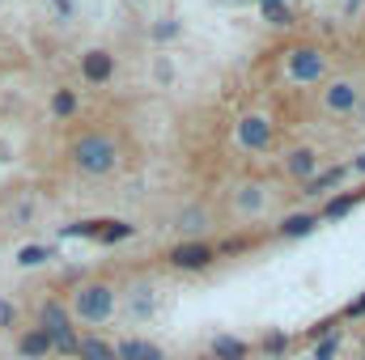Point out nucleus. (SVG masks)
<instances>
[{
    "label": "nucleus",
    "mask_w": 365,
    "mask_h": 360,
    "mask_svg": "<svg viewBox=\"0 0 365 360\" xmlns=\"http://www.w3.org/2000/svg\"><path fill=\"white\" fill-rule=\"evenodd\" d=\"M361 195H365V191H361Z\"/></svg>",
    "instance_id": "33"
},
{
    "label": "nucleus",
    "mask_w": 365,
    "mask_h": 360,
    "mask_svg": "<svg viewBox=\"0 0 365 360\" xmlns=\"http://www.w3.org/2000/svg\"><path fill=\"white\" fill-rule=\"evenodd\" d=\"M115 352H119V360H170L162 344H153V339H145V335H123V339L115 344Z\"/></svg>",
    "instance_id": "13"
},
{
    "label": "nucleus",
    "mask_w": 365,
    "mask_h": 360,
    "mask_svg": "<svg viewBox=\"0 0 365 360\" xmlns=\"http://www.w3.org/2000/svg\"><path fill=\"white\" fill-rule=\"evenodd\" d=\"M234 136H238V144L247 153H272L276 149V123L268 115H242L238 127H234Z\"/></svg>",
    "instance_id": "5"
},
{
    "label": "nucleus",
    "mask_w": 365,
    "mask_h": 360,
    "mask_svg": "<svg viewBox=\"0 0 365 360\" xmlns=\"http://www.w3.org/2000/svg\"><path fill=\"white\" fill-rule=\"evenodd\" d=\"M255 348L242 335H212L208 339V360H251Z\"/></svg>",
    "instance_id": "16"
},
{
    "label": "nucleus",
    "mask_w": 365,
    "mask_h": 360,
    "mask_svg": "<svg viewBox=\"0 0 365 360\" xmlns=\"http://www.w3.org/2000/svg\"><path fill=\"white\" fill-rule=\"evenodd\" d=\"M331 331H340V314H331V318L314 322V327H310V331H306L302 339H306V344H319V339H323V335H331Z\"/></svg>",
    "instance_id": "26"
},
{
    "label": "nucleus",
    "mask_w": 365,
    "mask_h": 360,
    "mask_svg": "<svg viewBox=\"0 0 365 360\" xmlns=\"http://www.w3.org/2000/svg\"><path fill=\"white\" fill-rule=\"evenodd\" d=\"M251 246H255L251 238H230V242H217V255H221V259H230V255L238 259V255H247Z\"/></svg>",
    "instance_id": "27"
},
{
    "label": "nucleus",
    "mask_w": 365,
    "mask_h": 360,
    "mask_svg": "<svg viewBox=\"0 0 365 360\" xmlns=\"http://www.w3.org/2000/svg\"><path fill=\"white\" fill-rule=\"evenodd\" d=\"M357 106H361V90H357L353 81H331V85L323 90V110H327V115L353 119V115H357Z\"/></svg>",
    "instance_id": "7"
},
{
    "label": "nucleus",
    "mask_w": 365,
    "mask_h": 360,
    "mask_svg": "<svg viewBox=\"0 0 365 360\" xmlns=\"http://www.w3.org/2000/svg\"><path fill=\"white\" fill-rule=\"evenodd\" d=\"M361 360H365V339H361Z\"/></svg>",
    "instance_id": "32"
},
{
    "label": "nucleus",
    "mask_w": 365,
    "mask_h": 360,
    "mask_svg": "<svg viewBox=\"0 0 365 360\" xmlns=\"http://www.w3.org/2000/svg\"><path fill=\"white\" fill-rule=\"evenodd\" d=\"M340 344H344V339H340V331L323 335L319 344H310V348H314V360H336V356H340Z\"/></svg>",
    "instance_id": "25"
},
{
    "label": "nucleus",
    "mask_w": 365,
    "mask_h": 360,
    "mask_svg": "<svg viewBox=\"0 0 365 360\" xmlns=\"http://www.w3.org/2000/svg\"><path fill=\"white\" fill-rule=\"evenodd\" d=\"M68 309H73L77 322L102 327V322H110L115 309H119V288H115L110 280H81V284L73 288V297H68Z\"/></svg>",
    "instance_id": "2"
},
{
    "label": "nucleus",
    "mask_w": 365,
    "mask_h": 360,
    "mask_svg": "<svg viewBox=\"0 0 365 360\" xmlns=\"http://www.w3.org/2000/svg\"><path fill=\"white\" fill-rule=\"evenodd\" d=\"M230 203H234L238 216H259V212L272 203V195H268L264 182H238V186L230 191Z\"/></svg>",
    "instance_id": "8"
},
{
    "label": "nucleus",
    "mask_w": 365,
    "mask_h": 360,
    "mask_svg": "<svg viewBox=\"0 0 365 360\" xmlns=\"http://www.w3.org/2000/svg\"><path fill=\"white\" fill-rule=\"evenodd\" d=\"M132 233H136V225H132V221H106V225H102V233H98V242H102V246H115V242H128Z\"/></svg>",
    "instance_id": "21"
},
{
    "label": "nucleus",
    "mask_w": 365,
    "mask_h": 360,
    "mask_svg": "<svg viewBox=\"0 0 365 360\" xmlns=\"http://www.w3.org/2000/svg\"><path fill=\"white\" fill-rule=\"evenodd\" d=\"M13 322H17V305L0 301V331H13Z\"/></svg>",
    "instance_id": "29"
},
{
    "label": "nucleus",
    "mask_w": 365,
    "mask_h": 360,
    "mask_svg": "<svg viewBox=\"0 0 365 360\" xmlns=\"http://www.w3.org/2000/svg\"><path fill=\"white\" fill-rule=\"evenodd\" d=\"M353 170H361V174H365V153H357V162H353Z\"/></svg>",
    "instance_id": "30"
},
{
    "label": "nucleus",
    "mask_w": 365,
    "mask_h": 360,
    "mask_svg": "<svg viewBox=\"0 0 365 360\" xmlns=\"http://www.w3.org/2000/svg\"><path fill=\"white\" fill-rule=\"evenodd\" d=\"M153 314H158V292H153V284H145V280L132 284V288H128V318H132V322H149Z\"/></svg>",
    "instance_id": "11"
},
{
    "label": "nucleus",
    "mask_w": 365,
    "mask_h": 360,
    "mask_svg": "<svg viewBox=\"0 0 365 360\" xmlns=\"http://www.w3.org/2000/svg\"><path fill=\"white\" fill-rule=\"evenodd\" d=\"M56 4H60V9H64V13H68V0H56Z\"/></svg>",
    "instance_id": "31"
},
{
    "label": "nucleus",
    "mask_w": 365,
    "mask_h": 360,
    "mask_svg": "<svg viewBox=\"0 0 365 360\" xmlns=\"http://www.w3.org/2000/svg\"><path fill=\"white\" fill-rule=\"evenodd\" d=\"M208 225H212V212H208V203H182L179 216H175V229L182 233V242H200L204 233H208Z\"/></svg>",
    "instance_id": "9"
},
{
    "label": "nucleus",
    "mask_w": 365,
    "mask_h": 360,
    "mask_svg": "<svg viewBox=\"0 0 365 360\" xmlns=\"http://www.w3.org/2000/svg\"><path fill=\"white\" fill-rule=\"evenodd\" d=\"M357 318H365V292L361 297H353V301L340 309V322H357Z\"/></svg>",
    "instance_id": "28"
},
{
    "label": "nucleus",
    "mask_w": 365,
    "mask_h": 360,
    "mask_svg": "<svg viewBox=\"0 0 365 360\" xmlns=\"http://www.w3.org/2000/svg\"><path fill=\"white\" fill-rule=\"evenodd\" d=\"M357 199H361L357 191H344V195H331V199L323 203V212H319V216H323V221H344V216H349V212L357 208Z\"/></svg>",
    "instance_id": "19"
},
{
    "label": "nucleus",
    "mask_w": 365,
    "mask_h": 360,
    "mask_svg": "<svg viewBox=\"0 0 365 360\" xmlns=\"http://www.w3.org/2000/svg\"><path fill=\"white\" fill-rule=\"evenodd\" d=\"M51 259H56L51 246H21V250H17V268H43V263H51Z\"/></svg>",
    "instance_id": "22"
},
{
    "label": "nucleus",
    "mask_w": 365,
    "mask_h": 360,
    "mask_svg": "<svg viewBox=\"0 0 365 360\" xmlns=\"http://www.w3.org/2000/svg\"><path fill=\"white\" fill-rule=\"evenodd\" d=\"M17 356H21V360H47V356H56L51 335H47L43 327H26V331L17 335Z\"/></svg>",
    "instance_id": "12"
},
{
    "label": "nucleus",
    "mask_w": 365,
    "mask_h": 360,
    "mask_svg": "<svg viewBox=\"0 0 365 360\" xmlns=\"http://www.w3.org/2000/svg\"><path fill=\"white\" fill-rule=\"evenodd\" d=\"M319 221L323 216H314V212H293V216H284L276 225V238H310L319 229Z\"/></svg>",
    "instance_id": "17"
},
{
    "label": "nucleus",
    "mask_w": 365,
    "mask_h": 360,
    "mask_svg": "<svg viewBox=\"0 0 365 360\" xmlns=\"http://www.w3.org/2000/svg\"><path fill=\"white\" fill-rule=\"evenodd\" d=\"M77 110H81V97H77V90H68V85H64V90L51 93V115H56V119H73Z\"/></svg>",
    "instance_id": "20"
},
{
    "label": "nucleus",
    "mask_w": 365,
    "mask_h": 360,
    "mask_svg": "<svg viewBox=\"0 0 365 360\" xmlns=\"http://www.w3.org/2000/svg\"><path fill=\"white\" fill-rule=\"evenodd\" d=\"M323 73H327V55L319 47H293L289 51V77L297 85H314V81H323Z\"/></svg>",
    "instance_id": "6"
},
{
    "label": "nucleus",
    "mask_w": 365,
    "mask_h": 360,
    "mask_svg": "<svg viewBox=\"0 0 365 360\" xmlns=\"http://www.w3.org/2000/svg\"><path fill=\"white\" fill-rule=\"evenodd\" d=\"M217 263H221V255H217V242H208V238H200V242H175L166 250V268L170 271H212Z\"/></svg>",
    "instance_id": "4"
},
{
    "label": "nucleus",
    "mask_w": 365,
    "mask_h": 360,
    "mask_svg": "<svg viewBox=\"0 0 365 360\" xmlns=\"http://www.w3.org/2000/svg\"><path fill=\"white\" fill-rule=\"evenodd\" d=\"M349 170H353V166H327V170H319L310 182H302V195H310V199H323V195H327V199H331V195L344 186Z\"/></svg>",
    "instance_id": "10"
},
{
    "label": "nucleus",
    "mask_w": 365,
    "mask_h": 360,
    "mask_svg": "<svg viewBox=\"0 0 365 360\" xmlns=\"http://www.w3.org/2000/svg\"><path fill=\"white\" fill-rule=\"evenodd\" d=\"M34 327H43V331L51 335V348H56V356L77 360V352H81V331H77V318H73V309H68L60 297H47V301L38 305V322H34Z\"/></svg>",
    "instance_id": "3"
},
{
    "label": "nucleus",
    "mask_w": 365,
    "mask_h": 360,
    "mask_svg": "<svg viewBox=\"0 0 365 360\" xmlns=\"http://www.w3.org/2000/svg\"><path fill=\"white\" fill-rule=\"evenodd\" d=\"M284 174L293 182H310L319 174V153L306 149V144H302V149H289V153H284Z\"/></svg>",
    "instance_id": "15"
},
{
    "label": "nucleus",
    "mask_w": 365,
    "mask_h": 360,
    "mask_svg": "<svg viewBox=\"0 0 365 360\" xmlns=\"http://www.w3.org/2000/svg\"><path fill=\"white\" fill-rule=\"evenodd\" d=\"M77 360H119V352H115V344H106L102 335H81Z\"/></svg>",
    "instance_id": "18"
},
{
    "label": "nucleus",
    "mask_w": 365,
    "mask_h": 360,
    "mask_svg": "<svg viewBox=\"0 0 365 360\" xmlns=\"http://www.w3.org/2000/svg\"><path fill=\"white\" fill-rule=\"evenodd\" d=\"M68 162H73V170H81L86 179H106V174L119 170V140H115L110 132H86V136L73 140Z\"/></svg>",
    "instance_id": "1"
},
{
    "label": "nucleus",
    "mask_w": 365,
    "mask_h": 360,
    "mask_svg": "<svg viewBox=\"0 0 365 360\" xmlns=\"http://www.w3.org/2000/svg\"><path fill=\"white\" fill-rule=\"evenodd\" d=\"M289 344H293V339H289L284 331H268V335L259 339V352H264L268 360H280L284 352H289Z\"/></svg>",
    "instance_id": "23"
},
{
    "label": "nucleus",
    "mask_w": 365,
    "mask_h": 360,
    "mask_svg": "<svg viewBox=\"0 0 365 360\" xmlns=\"http://www.w3.org/2000/svg\"><path fill=\"white\" fill-rule=\"evenodd\" d=\"M81 77H86L90 85H106V81L115 77V55L102 51V47L86 51V55H81Z\"/></svg>",
    "instance_id": "14"
},
{
    "label": "nucleus",
    "mask_w": 365,
    "mask_h": 360,
    "mask_svg": "<svg viewBox=\"0 0 365 360\" xmlns=\"http://www.w3.org/2000/svg\"><path fill=\"white\" fill-rule=\"evenodd\" d=\"M102 225H106V221H73V225H64L60 233H64V238H93V242H98Z\"/></svg>",
    "instance_id": "24"
}]
</instances>
